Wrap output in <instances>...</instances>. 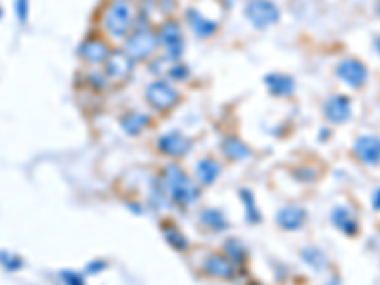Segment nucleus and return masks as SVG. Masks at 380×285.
I'll return each mask as SVG.
<instances>
[{
  "instance_id": "1",
  "label": "nucleus",
  "mask_w": 380,
  "mask_h": 285,
  "mask_svg": "<svg viewBox=\"0 0 380 285\" xmlns=\"http://www.w3.org/2000/svg\"><path fill=\"white\" fill-rule=\"evenodd\" d=\"M135 10L129 0H111L103 10V29L114 39H124L135 27Z\"/></svg>"
},
{
  "instance_id": "2",
  "label": "nucleus",
  "mask_w": 380,
  "mask_h": 285,
  "mask_svg": "<svg viewBox=\"0 0 380 285\" xmlns=\"http://www.w3.org/2000/svg\"><path fill=\"white\" fill-rule=\"evenodd\" d=\"M158 34L152 31L149 25H139L127 34L126 39V54L134 61H147L151 59L156 50H158Z\"/></svg>"
},
{
  "instance_id": "3",
  "label": "nucleus",
  "mask_w": 380,
  "mask_h": 285,
  "mask_svg": "<svg viewBox=\"0 0 380 285\" xmlns=\"http://www.w3.org/2000/svg\"><path fill=\"white\" fill-rule=\"evenodd\" d=\"M145 97H147V103L151 105L154 111L169 112L175 105L179 103V97L181 95H179V92L169 82H166V80H156V82H152V84L147 86Z\"/></svg>"
},
{
  "instance_id": "4",
  "label": "nucleus",
  "mask_w": 380,
  "mask_h": 285,
  "mask_svg": "<svg viewBox=\"0 0 380 285\" xmlns=\"http://www.w3.org/2000/svg\"><path fill=\"white\" fill-rule=\"evenodd\" d=\"M246 17L257 29H268L279 21V8L272 0H247Z\"/></svg>"
},
{
  "instance_id": "5",
  "label": "nucleus",
  "mask_w": 380,
  "mask_h": 285,
  "mask_svg": "<svg viewBox=\"0 0 380 285\" xmlns=\"http://www.w3.org/2000/svg\"><path fill=\"white\" fill-rule=\"evenodd\" d=\"M158 44L164 48L166 56L169 59H179L182 56L184 50V34H182L181 25L177 23L175 19H167L160 25L158 29Z\"/></svg>"
},
{
  "instance_id": "6",
  "label": "nucleus",
  "mask_w": 380,
  "mask_h": 285,
  "mask_svg": "<svg viewBox=\"0 0 380 285\" xmlns=\"http://www.w3.org/2000/svg\"><path fill=\"white\" fill-rule=\"evenodd\" d=\"M135 69V61L127 56L126 50H114L105 61V74L114 84H124Z\"/></svg>"
},
{
  "instance_id": "7",
  "label": "nucleus",
  "mask_w": 380,
  "mask_h": 285,
  "mask_svg": "<svg viewBox=\"0 0 380 285\" xmlns=\"http://www.w3.org/2000/svg\"><path fill=\"white\" fill-rule=\"evenodd\" d=\"M337 76L346 84L352 89H357V87H363L367 78H369V71L365 63H361L359 59H354V57H346L342 59L341 63L337 65Z\"/></svg>"
},
{
  "instance_id": "8",
  "label": "nucleus",
  "mask_w": 380,
  "mask_h": 285,
  "mask_svg": "<svg viewBox=\"0 0 380 285\" xmlns=\"http://www.w3.org/2000/svg\"><path fill=\"white\" fill-rule=\"evenodd\" d=\"M325 118L332 124H344L352 116V101L346 95H331L324 105Z\"/></svg>"
},
{
  "instance_id": "9",
  "label": "nucleus",
  "mask_w": 380,
  "mask_h": 285,
  "mask_svg": "<svg viewBox=\"0 0 380 285\" xmlns=\"http://www.w3.org/2000/svg\"><path fill=\"white\" fill-rule=\"evenodd\" d=\"M354 152L363 164L377 166L380 162V137L377 135H361L354 145Z\"/></svg>"
},
{
  "instance_id": "10",
  "label": "nucleus",
  "mask_w": 380,
  "mask_h": 285,
  "mask_svg": "<svg viewBox=\"0 0 380 285\" xmlns=\"http://www.w3.org/2000/svg\"><path fill=\"white\" fill-rule=\"evenodd\" d=\"M80 57L92 65H99L107 61V57L111 54V50L107 46V42L103 39H97V36H89L82 42V46L78 50Z\"/></svg>"
},
{
  "instance_id": "11",
  "label": "nucleus",
  "mask_w": 380,
  "mask_h": 285,
  "mask_svg": "<svg viewBox=\"0 0 380 285\" xmlns=\"http://www.w3.org/2000/svg\"><path fill=\"white\" fill-rule=\"evenodd\" d=\"M187 23H189L192 32H194L198 39H209V36H213L217 27H219L215 21L207 19V17L196 8L187 10Z\"/></svg>"
},
{
  "instance_id": "12",
  "label": "nucleus",
  "mask_w": 380,
  "mask_h": 285,
  "mask_svg": "<svg viewBox=\"0 0 380 285\" xmlns=\"http://www.w3.org/2000/svg\"><path fill=\"white\" fill-rule=\"evenodd\" d=\"M158 149L169 156H181L190 149V141L181 131H169L158 139Z\"/></svg>"
},
{
  "instance_id": "13",
  "label": "nucleus",
  "mask_w": 380,
  "mask_h": 285,
  "mask_svg": "<svg viewBox=\"0 0 380 285\" xmlns=\"http://www.w3.org/2000/svg\"><path fill=\"white\" fill-rule=\"evenodd\" d=\"M266 87L268 92L274 97H287L295 92V80L287 74H279V72H274V74H268L266 78Z\"/></svg>"
},
{
  "instance_id": "14",
  "label": "nucleus",
  "mask_w": 380,
  "mask_h": 285,
  "mask_svg": "<svg viewBox=\"0 0 380 285\" xmlns=\"http://www.w3.org/2000/svg\"><path fill=\"white\" fill-rule=\"evenodd\" d=\"M120 124H122V127H124V131H126V134L139 135L142 129H147V127H149V124H151V118H149L145 112L131 111L122 116Z\"/></svg>"
},
{
  "instance_id": "15",
  "label": "nucleus",
  "mask_w": 380,
  "mask_h": 285,
  "mask_svg": "<svg viewBox=\"0 0 380 285\" xmlns=\"http://www.w3.org/2000/svg\"><path fill=\"white\" fill-rule=\"evenodd\" d=\"M224 152L229 156H232V158H242V156L247 154V147L242 141H237V139H229V141L224 142Z\"/></svg>"
},
{
  "instance_id": "16",
  "label": "nucleus",
  "mask_w": 380,
  "mask_h": 285,
  "mask_svg": "<svg viewBox=\"0 0 380 285\" xmlns=\"http://www.w3.org/2000/svg\"><path fill=\"white\" fill-rule=\"evenodd\" d=\"M335 222H337L342 230L350 232V234H352L354 229H356V222H354V219L346 213V209H339V211L335 213Z\"/></svg>"
},
{
  "instance_id": "17",
  "label": "nucleus",
  "mask_w": 380,
  "mask_h": 285,
  "mask_svg": "<svg viewBox=\"0 0 380 285\" xmlns=\"http://www.w3.org/2000/svg\"><path fill=\"white\" fill-rule=\"evenodd\" d=\"M198 171L202 173V177H206V181H211L213 175L217 173V164H215L213 160H204V162L200 164Z\"/></svg>"
},
{
  "instance_id": "18",
  "label": "nucleus",
  "mask_w": 380,
  "mask_h": 285,
  "mask_svg": "<svg viewBox=\"0 0 380 285\" xmlns=\"http://www.w3.org/2000/svg\"><path fill=\"white\" fill-rule=\"evenodd\" d=\"M187 74H189L187 67H184V65H179V63H173L171 71H169V76H171V78H175V80L187 78Z\"/></svg>"
},
{
  "instance_id": "19",
  "label": "nucleus",
  "mask_w": 380,
  "mask_h": 285,
  "mask_svg": "<svg viewBox=\"0 0 380 285\" xmlns=\"http://www.w3.org/2000/svg\"><path fill=\"white\" fill-rule=\"evenodd\" d=\"M17 16H19V21L25 23V19H27V0H17Z\"/></svg>"
},
{
  "instance_id": "20",
  "label": "nucleus",
  "mask_w": 380,
  "mask_h": 285,
  "mask_svg": "<svg viewBox=\"0 0 380 285\" xmlns=\"http://www.w3.org/2000/svg\"><path fill=\"white\" fill-rule=\"evenodd\" d=\"M374 207H377V209H380V189L377 190V192H374Z\"/></svg>"
},
{
  "instance_id": "21",
  "label": "nucleus",
  "mask_w": 380,
  "mask_h": 285,
  "mask_svg": "<svg viewBox=\"0 0 380 285\" xmlns=\"http://www.w3.org/2000/svg\"><path fill=\"white\" fill-rule=\"evenodd\" d=\"M374 48H377V52H379V56H380V36L374 39Z\"/></svg>"
},
{
  "instance_id": "22",
  "label": "nucleus",
  "mask_w": 380,
  "mask_h": 285,
  "mask_svg": "<svg viewBox=\"0 0 380 285\" xmlns=\"http://www.w3.org/2000/svg\"><path fill=\"white\" fill-rule=\"evenodd\" d=\"M377 14H379V16H380V0H379V2H377Z\"/></svg>"
}]
</instances>
